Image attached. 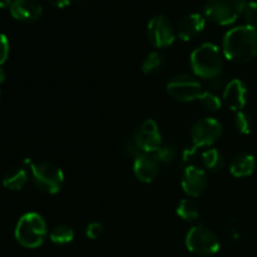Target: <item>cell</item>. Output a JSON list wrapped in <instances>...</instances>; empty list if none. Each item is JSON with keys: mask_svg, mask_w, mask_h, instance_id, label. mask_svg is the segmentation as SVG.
I'll return each instance as SVG.
<instances>
[{"mask_svg": "<svg viewBox=\"0 0 257 257\" xmlns=\"http://www.w3.org/2000/svg\"><path fill=\"white\" fill-rule=\"evenodd\" d=\"M176 213L181 220L186 221V222H195L200 217V208H198L197 203L191 198H183L177 205Z\"/></svg>", "mask_w": 257, "mask_h": 257, "instance_id": "19", "label": "cell"}, {"mask_svg": "<svg viewBox=\"0 0 257 257\" xmlns=\"http://www.w3.org/2000/svg\"><path fill=\"white\" fill-rule=\"evenodd\" d=\"M30 168L32 178L38 190L47 195H57L64 185V173L62 168L52 162H32L25 161Z\"/></svg>", "mask_w": 257, "mask_h": 257, "instance_id": "4", "label": "cell"}, {"mask_svg": "<svg viewBox=\"0 0 257 257\" xmlns=\"http://www.w3.org/2000/svg\"><path fill=\"white\" fill-rule=\"evenodd\" d=\"M185 245L190 252L198 256H212L220 251V238L205 225H196L190 228L185 238Z\"/></svg>", "mask_w": 257, "mask_h": 257, "instance_id": "6", "label": "cell"}, {"mask_svg": "<svg viewBox=\"0 0 257 257\" xmlns=\"http://www.w3.org/2000/svg\"><path fill=\"white\" fill-rule=\"evenodd\" d=\"M208 185L207 172L203 168L195 165H188L183 170L181 187L190 198L200 197Z\"/></svg>", "mask_w": 257, "mask_h": 257, "instance_id": "11", "label": "cell"}, {"mask_svg": "<svg viewBox=\"0 0 257 257\" xmlns=\"http://www.w3.org/2000/svg\"><path fill=\"white\" fill-rule=\"evenodd\" d=\"M147 37L151 44L157 49L168 48L175 43L176 28L170 18L160 14L153 17L147 25Z\"/></svg>", "mask_w": 257, "mask_h": 257, "instance_id": "9", "label": "cell"}, {"mask_svg": "<svg viewBox=\"0 0 257 257\" xmlns=\"http://www.w3.org/2000/svg\"><path fill=\"white\" fill-rule=\"evenodd\" d=\"M28 172L25 168L14 167L10 168L3 177V186L9 191H20L25 185H27Z\"/></svg>", "mask_w": 257, "mask_h": 257, "instance_id": "17", "label": "cell"}, {"mask_svg": "<svg viewBox=\"0 0 257 257\" xmlns=\"http://www.w3.org/2000/svg\"><path fill=\"white\" fill-rule=\"evenodd\" d=\"M201 161H202L205 171H208V172L217 173L225 167V157L217 148L210 147L203 151L201 155Z\"/></svg>", "mask_w": 257, "mask_h": 257, "instance_id": "18", "label": "cell"}, {"mask_svg": "<svg viewBox=\"0 0 257 257\" xmlns=\"http://www.w3.org/2000/svg\"><path fill=\"white\" fill-rule=\"evenodd\" d=\"M10 52V44L9 39L5 34L0 33V67L7 62L8 57H9Z\"/></svg>", "mask_w": 257, "mask_h": 257, "instance_id": "28", "label": "cell"}, {"mask_svg": "<svg viewBox=\"0 0 257 257\" xmlns=\"http://www.w3.org/2000/svg\"><path fill=\"white\" fill-rule=\"evenodd\" d=\"M47 2L55 8H65L72 4L73 0H47Z\"/></svg>", "mask_w": 257, "mask_h": 257, "instance_id": "29", "label": "cell"}, {"mask_svg": "<svg viewBox=\"0 0 257 257\" xmlns=\"http://www.w3.org/2000/svg\"><path fill=\"white\" fill-rule=\"evenodd\" d=\"M133 173L140 182L151 183L160 173V163L153 155L142 153L140 157L133 160Z\"/></svg>", "mask_w": 257, "mask_h": 257, "instance_id": "15", "label": "cell"}, {"mask_svg": "<svg viewBox=\"0 0 257 257\" xmlns=\"http://www.w3.org/2000/svg\"><path fill=\"white\" fill-rule=\"evenodd\" d=\"M247 0H206L203 15L220 25H230L242 15Z\"/></svg>", "mask_w": 257, "mask_h": 257, "instance_id": "5", "label": "cell"}, {"mask_svg": "<svg viewBox=\"0 0 257 257\" xmlns=\"http://www.w3.org/2000/svg\"><path fill=\"white\" fill-rule=\"evenodd\" d=\"M190 64L195 77L205 80H216L222 73L223 54L213 43H203L191 53Z\"/></svg>", "mask_w": 257, "mask_h": 257, "instance_id": "2", "label": "cell"}, {"mask_svg": "<svg viewBox=\"0 0 257 257\" xmlns=\"http://www.w3.org/2000/svg\"><path fill=\"white\" fill-rule=\"evenodd\" d=\"M13 0H0V9H5V8H10Z\"/></svg>", "mask_w": 257, "mask_h": 257, "instance_id": "30", "label": "cell"}, {"mask_svg": "<svg viewBox=\"0 0 257 257\" xmlns=\"http://www.w3.org/2000/svg\"><path fill=\"white\" fill-rule=\"evenodd\" d=\"M242 15L246 24L257 28V2H247Z\"/></svg>", "mask_w": 257, "mask_h": 257, "instance_id": "26", "label": "cell"}, {"mask_svg": "<svg viewBox=\"0 0 257 257\" xmlns=\"http://www.w3.org/2000/svg\"><path fill=\"white\" fill-rule=\"evenodd\" d=\"M233 124H235V128L237 130V132L243 136H247L252 132L253 120L247 112H243V110L236 112Z\"/></svg>", "mask_w": 257, "mask_h": 257, "instance_id": "23", "label": "cell"}, {"mask_svg": "<svg viewBox=\"0 0 257 257\" xmlns=\"http://www.w3.org/2000/svg\"><path fill=\"white\" fill-rule=\"evenodd\" d=\"M223 132L222 123L213 117H206L193 123L190 137L192 147L198 150L203 147H212L221 138Z\"/></svg>", "mask_w": 257, "mask_h": 257, "instance_id": "8", "label": "cell"}, {"mask_svg": "<svg viewBox=\"0 0 257 257\" xmlns=\"http://www.w3.org/2000/svg\"><path fill=\"white\" fill-rule=\"evenodd\" d=\"M120 147H122L123 155L128 158H133V160L140 157V156L143 153L142 151H141V148L138 147V145L136 143L135 138L133 137L125 138V140L122 142V145H120Z\"/></svg>", "mask_w": 257, "mask_h": 257, "instance_id": "25", "label": "cell"}, {"mask_svg": "<svg viewBox=\"0 0 257 257\" xmlns=\"http://www.w3.org/2000/svg\"><path fill=\"white\" fill-rule=\"evenodd\" d=\"M168 95L177 102L190 103L198 100L202 94V84L197 77L191 74H177L166 85Z\"/></svg>", "mask_w": 257, "mask_h": 257, "instance_id": "7", "label": "cell"}, {"mask_svg": "<svg viewBox=\"0 0 257 257\" xmlns=\"http://www.w3.org/2000/svg\"><path fill=\"white\" fill-rule=\"evenodd\" d=\"M222 54L230 62L248 63L257 57V28L238 25L225 34L222 40Z\"/></svg>", "mask_w": 257, "mask_h": 257, "instance_id": "1", "label": "cell"}, {"mask_svg": "<svg viewBox=\"0 0 257 257\" xmlns=\"http://www.w3.org/2000/svg\"><path fill=\"white\" fill-rule=\"evenodd\" d=\"M206 27V17L201 13H191L185 15L176 27V35L183 42H190L203 32Z\"/></svg>", "mask_w": 257, "mask_h": 257, "instance_id": "13", "label": "cell"}, {"mask_svg": "<svg viewBox=\"0 0 257 257\" xmlns=\"http://www.w3.org/2000/svg\"><path fill=\"white\" fill-rule=\"evenodd\" d=\"M103 232H104V227L99 222H90L85 227V236L89 240H97V238H99L103 235Z\"/></svg>", "mask_w": 257, "mask_h": 257, "instance_id": "27", "label": "cell"}, {"mask_svg": "<svg viewBox=\"0 0 257 257\" xmlns=\"http://www.w3.org/2000/svg\"><path fill=\"white\" fill-rule=\"evenodd\" d=\"M75 232L70 226L59 225L52 230L49 233V238L54 245H68L74 240Z\"/></svg>", "mask_w": 257, "mask_h": 257, "instance_id": "21", "label": "cell"}, {"mask_svg": "<svg viewBox=\"0 0 257 257\" xmlns=\"http://www.w3.org/2000/svg\"><path fill=\"white\" fill-rule=\"evenodd\" d=\"M256 160L250 153H238L231 160L230 173L233 177H248L255 172Z\"/></svg>", "mask_w": 257, "mask_h": 257, "instance_id": "16", "label": "cell"}, {"mask_svg": "<svg viewBox=\"0 0 257 257\" xmlns=\"http://www.w3.org/2000/svg\"><path fill=\"white\" fill-rule=\"evenodd\" d=\"M9 10L14 19L24 23L37 22L43 14V7L38 0H13Z\"/></svg>", "mask_w": 257, "mask_h": 257, "instance_id": "14", "label": "cell"}, {"mask_svg": "<svg viewBox=\"0 0 257 257\" xmlns=\"http://www.w3.org/2000/svg\"><path fill=\"white\" fill-rule=\"evenodd\" d=\"M5 80V72L2 69V67H0V83H4Z\"/></svg>", "mask_w": 257, "mask_h": 257, "instance_id": "31", "label": "cell"}, {"mask_svg": "<svg viewBox=\"0 0 257 257\" xmlns=\"http://www.w3.org/2000/svg\"><path fill=\"white\" fill-rule=\"evenodd\" d=\"M163 67H165V57L160 52H156V50L148 53L145 59H143L142 65H141L142 72L147 75H152L161 72Z\"/></svg>", "mask_w": 257, "mask_h": 257, "instance_id": "20", "label": "cell"}, {"mask_svg": "<svg viewBox=\"0 0 257 257\" xmlns=\"http://www.w3.org/2000/svg\"><path fill=\"white\" fill-rule=\"evenodd\" d=\"M136 143L143 153L153 155L162 146V133L153 119H145L136 127L133 133Z\"/></svg>", "mask_w": 257, "mask_h": 257, "instance_id": "10", "label": "cell"}, {"mask_svg": "<svg viewBox=\"0 0 257 257\" xmlns=\"http://www.w3.org/2000/svg\"><path fill=\"white\" fill-rule=\"evenodd\" d=\"M198 102L206 110H210V112H216V110L222 107L221 98L215 92H211V90H203L201 97L198 98Z\"/></svg>", "mask_w": 257, "mask_h": 257, "instance_id": "24", "label": "cell"}, {"mask_svg": "<svg viewBox=\"0 0 257 257\" xmlns=\"http://www.w3.org/2000/svg\"><path fill=\"white\" fill-rule=\"evenodd\" d=\"M47 235V222L43 216L37 212H28L23 215L15 226V240L25 248L40 247Z\"/></svg>", "mask_w": 257, "mask_h": 257, "instance_id": "3", "label": "cell"}, {"mask_svg": "<svg viewBox=\"0 0 257 257\" xmlns=\"http://www.w3.org/2000/svg\"><path fill=\"white\" fill-rule=\"evenodd\" d=\"M247 95L248 90L245 82H242L238 78H235V79L230 80L223 88L222 100L231 110L240 112L245 108L246 103H247Z\"/></svg>", "mask_w": 257, "mask_h": 257, "instance_id": "12", "label": "cell"}, {"mask_svg": "<svg viewBox=\"0 0 257 257\" xmlns=\"http://www.w3.org/2000/svg\"><path fill=\"white\" fill-rule=\"evenodd\" d=\"M0 97H2V93H0Z\"/></svg>", "mask_w": 257, "mask_h": 257, "instance_id": "32", "label": "cell"}, {"mask_svg": "<svg viewBox=\"0 0 257 257\" xmlns=\"http://www.w3.org/2000/svg\"><path fill=\"white\" fill-rule=\"evenodd\" d=\"M178 151L173 143H162L160 148L153 153V157L157 160V162L162 165H168L172 163L177 158Z\"/></svg>", "mask_w": 257, "mask_h": 257, "instance_id": "22", "label": "cell"}]
</instances>
